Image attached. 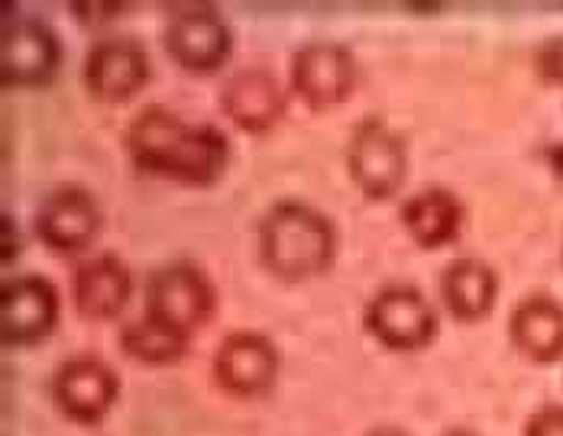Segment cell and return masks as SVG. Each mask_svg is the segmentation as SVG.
Here are the masks:
<instances>
[{"label": "cell", "mask_w": 563, "mask_h": 436, "mask_svg": "<svg viewBox=\"0 0 563 436\" xmlns=\"http://www.w3.org/2000/svg\"><path fill=\"white\" fill-rule=\"evenodd\" d=\"M123 146L136 171L185 188L214 185L230 165V139L221 126L188 123L163 104H150L130 120Z\"/></svg>", "instance_id": "1"}, {"label": "cell", "mask_w": 563, "mask_h": 436, "mask_svg": "<svg viewBox=\"0 0 563 436\" xmlns=\"http://www.w3.org/2000/svg\"><path fill=\"white\" fill-rule=\"evenodd\" d=\"M256 253L276 281H314L331 272L338 259V226L321 208L282 198L256 223Z\"/></svg>", "instance_id": "2"}, {"label": "cell", "mask_w": 563, "mask_h": 436, "mask_svg": "<svg viewBox=\"0 0 563 436\" xmlns=\"http://www.w3.org/2000/svg\"><path fill=\"white\" fill-rule=\"evenodd\" d=\"M143 314L178 329L185 336H195L201 327L211 324L218 311V288L211 275L191 259H172L166 266L153 269L143 291Z\"/></svg>", "instance_id": "3"}, {"label": "cell", "mask_w": 563, "mask_h": 436, "mask_svg": "<svg viewBox=\"0 0 563 436\" xmlns=\"http://www.w3.org/2000/svg\"><path fill=\"white\" fill-rule=\"evenodd\" d=\"M366 333L389 353H421L438 339V304L411 281L383 284L363 308Z\"/></svg>", "instance_id": "4"}, {"label": "cell", "mask_w": 563, "mask_h": 436, "mask_svg": "<svg viewBox=\"0 0 563 436\" xmlns=\"http://www.w3.org/2000/svg\"><path fill=\"white\" fill-rule=\"evenodd\" d=\"M346 175L366 201H393L408 178V143L379 116L353 126L346 143Z\"/></svg>", "instance_id": "5"}, {"label": "cell", "mask_w": 563, "mask_h": 436, "mask_svg": "<svg viewBox=\"0 0 563 436\" xmlns=\"http://www.w3.org/2000/svg\"><path fill=\"white\" fill-rule=\"evenodd\" d=\"M62 40L46 16L26 13L13 3L3 7L0 26V78L7 88H40L56 78Z\"/></svg>", "instance_id": "6"}, {"label": "cell", "mask_w": 563, "mask_h": 436, "mask_svg": "<svg viewBox=\"0 0 563 436\" xmlns=\"http://www.w3.org/2000/svg\"><path fill=\"white\" fill-rule=\"evenodd\" d=\"M62 294L46 275H10L0 281V339L3 346H36L56 333Z\"/></svg>", "instance_id": "7"}, {"label": "cell", "mask_w": 563, "mask_h": 436, "mask_svg": "<svg viewBox=\"0 0 563 436\" xmlns=\"http://www.w3.org/2000/svg\"><path fill=\"white\" fill-rule=\"evenodd\" d=\"M166 53L191 75H211L233 53V33L227 16L211 3L172 7L163 26Z\"/></svg>", "instance_id": "8"}, {"label": "cell", "mask_w": 563, "mask_h": 436, "mask_svg": "<svg viewBox=\"0 0 563 436\" xmlns=\"http://www.w3.org/2000/svg\"><path fill=\"white\" fill-rule=\"evenodd\" d=\"M101 226H104L101 201L85 185H58L40 201V208L33 214L36 239L56 256L88 253L95 246Z\"/></svg>", "instance_id": "9"}, {"label": "cell", "mask_w": 563, "mask_h": 436, "mask_svg": "<svg viewBox=\"0 0 563 436\" xmlns=\"http://www.w3.org/2000/svg\"><path fill=\"white\" fill-rule=\"evenodd\" d=\"M360 81V62L340 43H305L288 58L291 94L311 110L340 108Z\"/></svg>", "instance_id": "10"}, {"label": "cell", "mask_w": 563, "mask_h": 436, "mask_svg": "<svg viewBox=\"0 0 563 436\" xmlns=\"http://www.w3.org/2000/svg\"><path fill=\"white\" fill-rule=\"evenodd\" d=\"M282 359L279 346L260 329H233L214 349L211 372L221 391L240 401L263 398L276 388Z\"/></svg>", "instance_id": "11"}, {"label": "cell", "mask_w": 563, "mask_h": 436, "mask_svg": "<svg viewBox=\"0 0 563 436\" xmlns=\"http://www.w3.org/2000/svg\"><path fill=\"white\" fill-rule=\"evenodd\" d=\"M153 75V58L146 46L133 36H104L98 40L81 65L85 88L101 104L133 101Z\"/></svg>", "instance_id": "12"}, {"label": "cell", "mask_w": 563, "mask_h": 436, "mask_svg": "<svg viewBox=\"0 0 563 436\" xmlns=\"http://www.w3.org/2000/svg\"><path fill=\"white\" fill-rule=\"evenodd\" d=\"M53 404L71 424H101L120 398V376L101 356H71L53 372Z\"/></svg>", "instance_id": "13"}, {"label": "cell", "mask_w": 563, "mask_h": 436, "mask_svg": "<svg viewBox=\"0 0 563 436\" xmlns=\"http://www.w3.org/2000/svg\"><path fill=\"white\" fill-rule=\"evenodd\" d=\"M133 298V272L130 266L113 256V253H98L85 256L75 272H71V308L78 317L91 324H108L117 321Z\"/></svg>", "instance_id": "14"}, {"label": "cell", "mask_w": 563, "mask_h": 436, "mask_svg": "<svg viewBox=\"0 0 563 436\" xmlns=\"http://www.w3.org/2000/svg\"><path fill=\"white\" fill-rule=\"evenodd\" d=\"M221 110L236 130L266 136L285 113V88L263 65L236 68L221 88Z\"/></svg>", "instance_id": "15"}, {"label": "cell", "mask_w": 563, "mask_h": 436, "mask_svg": "<svg viewBox=\"0 0 563 436\" xmlns=\"http://www.w3.org/2000/svg\"><path fill=\"white\" fill-rule=\"evenodd\" d=\"M463 201L444 185H428L408 194L398 208V220L415 246L421 249H448L463 233Z\"/></svg>", "instance_id": "16"}, {"label": "cell", "mask_w": 563, "mask_h": 436, "mask_svg": "<svg viewBox=\"0 0 563 436\" xmlns=\"http://www.w3.org/2000/svg\"><path fill=\"white\" fill-rule=\"evenodd\" d=\"M499 301V272L479 256H456L441 272V304L460 324H479Z\"/></svg>", "instance_id": "17"}, {"label": "cell", "mask_w": 563, "mask_h": 436, "mask_svg": "<svg viewBox=\"0 0 563 436\" xmlns=\"http://www.w3.org/2000/svg\"><path fill=\"white\" fill-rule=\"evenodd\" d=\"M511 346L538 362L551 366L563 359V304L551 294H528L515 304L508 317Z\"/></svg>", "instance_id": "18"}, {"label": "cell", "mask_w": 563, "mask_h": 436, "mask_svg": "<svg viewBox=\"0 0 563 436\" xmlns=\"http://www.w3.org/2000/svg\"><path fill=\"white\" fill-rule=\"evenodd\" d=\"M117 346L126 359L140 362V366H175L188 356L191 349V336L178 333V329L166 327L153 317H136V321H126L120 327L117 336Z\"/></svg>", "instance_id": "19"}, {"label": "cell", "mask_w": 563, "mask_h": 436, "mask_svg": "<svg viewBox=\"0 0 563 436\" xmlns=\"http://www.w3.org/2000/svg\"><path fill=\"white\" fill-rule=\"evenodd\" d=\"M534 68L548 85H561L563 88V36H554L534 49Z\"/></svg>", "instance_id": "20"}, {"label": "cell", "mask_w": 563, "mask_h": 436, "mask_svg": "<svg viewBox=\"0 0 563 436\" xmlns=\"http://www.w3.org/2000/svg\"><path fill=\"white\" fill-rule=\"evenodd\" d=\"M521 436H563V404H544L528 421Z\"/></svg>", "instance_id": "21"}, {"label": "cell", "mask_w": 563, "mask_h": 436, "mask_svg": "<svg viewBox=\"0 0 563 436\" xmlns=\"http://www.w3.org/2000/svg\"><path fill=\"white\" fill-rule=\"evenodd\" d=\"M85 26H104V23H111L113 16H120L126 7L123 3H91V0H81V3H71L68 7Z\"/></svg>", "instance_id": "22"}, {"label": "cell", "mask_w": 563, "mask_h": 436, "mask_svg": "<svg viewBox=\"0 0 563 436\" xmlns=\"http://www.w3.org/2000/svg\"><path fill=\"white\" fill-rule=\"evenodd\" d=\"M13 230H16V226H13V217L3 214V249H0V253H3V266H10L13 256H16V249H13ZM16 243H20V236H16Z\"/></svg>", "instance_id": "23"}, {"label": "cell", "mask_w": 563, "mask_h": 436, "mask_svg": "<svg viewBox=\"0 0 563 436\" xmlns=\"http://www.w3.org/2000/svg\"><path fill=\"white\" fill-rule=\"evenodd\" d=\"M363 436H411L405 434V431H398V427H376V431H369V434Z\"/></svg>", "instance_id": "24"}, {"label": "cell", "mask_w": 563, "mask_h": 436, "mask_svg": "<svg viewBox=\"0 0 563 436\" xmlns=\"http://www.w3.org/2000/svg\"><path fill=\"white\" fill-rule=\"evenodd\" d=\"M444 436H476L473 431H466V427H453V431H448Z\"/></svg>", "instance_id": "25"}, {"label": "cell", "mask_w": 563, "mask_h": 436, "mask_svg": "<svg viewBox=\"0 0 563 436\" xmlns=\"http://www.w3.org/2000/svg\"><path fill=\"white\" fill-rule=\"evenodd\" d=\"M558 168H561V171H563V146H561V149H558Z\"/></svg>", "instance_id": "26"}]
</instances>
